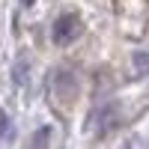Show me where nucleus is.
Listing matches in <instances>:
<instances>
[{
    "label": "nucleus",
    "instance_id": "f257e3e1",
    "mask_svg": "<svg viewBox=\"0 0 149 149\" xmlns=\"http://www.w3.org/2000/svg\"><path fill=\"white\" fill-rule=\"evenodd\" d=\"M116 119H119L116 102H104V104H98V110H93V116H90V128H93L95 134H107L110 128L116 125Z\"/></svg>",
    "mask_w": 149,
    "mask_h": 149
},
{
    "label": "nucleus",
    "instance_id": "f03ea898",
    "mask_svg": "<svg viewBox=\"0 0 149 149\" xmlns=\"http://www.w3.org/2000/svg\"><path fill=\"white\" fill-rule=\"evenodd\" d=\"M78 33H81V21H78V15L66 12V15H60V18L54 21V27H51V39H54L57 45H69Z\"/></svg>",
    "mask_w": 149,
    "mask_h": 149
},
{
    "label": "nucleus",
    "instance_id": "7ed1b4c3",
    "mask_svg": "<svg viewBox=\"0 0 149 149\" xmlns=\"http://www.w3.org/2000/svg\"><path fill=\"white\" fill-rule=\"evenodd\" d=\"M54 86H57V95L63 98V102H66L69 95H74V90H78V84H74V78H72L69 72H57V78H54Z\"/></svg>",
    "mask_w": 149,
    "mask_h": 149
},
{
    "label": "nucleus",
    "instance_id": "20e7f679",
    "mask_svg": "<svg viewBox=\"0 0 149 149\" xmlns=\"http://www.w3.org/2000/svg\"><path fill=\"white\" fill-rule=\"evenodd\" d=\"M51 137H54V128L51 125L36 128L33 137H30V149H48V146H51Z\"/></svg>",
    "mask_w": 149,
    "mask_h": 149
},
{
    "label": "nucleus",
    "instance_id": "39448f33",
    "mask_svg": "<svg viewBox=\"0 0 149 149\" xmlns=\"http://www.w3.org/2000/svg\"><path fill=\"white\" fill-rule=\"evenodd\" d=\"M12 134H15V131H12V119H9L6 110L0 107V143H3V140H12Z\"/></svg>",
    "mask_w": 149,
    "mask_h": 149
},
{
    "label": "nucleus",
    "instance_id": "423d86ee",
    "mask_svg": "<svg viewBox=\"0 0 149 149\" xmlns=\"http://www.w3.org/2000/svg\"><path fill=\"white\" fill-rule=\"evenodd\" d=\"M27 69H30L27 57H18V60H15V69H12V74H15V84H18V86L27 81Z\"/></svg>",
    "mask_w": 149,
    "mask_h": 149
},
{
    "label": "nucleus",
    "instance_id": "0eeeda50",
    "mask_svg": "<svg viewBox=\"0 0 149 149\" xmlns=\"http://www.w3.org/2000/svg\"><path fill=\"white\" fill-rule=\"evenodd\" d=\"M134 69L140 74H149V51H137L134 54Z\"/></svg>",
    "mask_w": 149,
    "mask_h": 149
},
{
    "label": "nucleus",
    "instance_id": "6e6552de",
    "mask_svg": "<svg viewBox=\"0 0 149 149\" xmlns=\"http://www.w3.org/2000/svg\"><path fill=\"white\" fill-rule=\"evenodd\" d=\"M21 6H24V9H30V6H36V0H21Z\"/></svg>",
    "mask_w": 149,
    "mask_h": 149
}]
</instances>
